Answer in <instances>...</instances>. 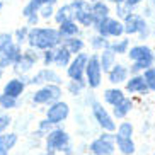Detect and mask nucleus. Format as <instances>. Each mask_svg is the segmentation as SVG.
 Here are the masks:
<instances>
[{"mask_svg":"<svg viewBox=\"0 0 155 155\" xmlns=\"http://www.w3.org/2000/svg\"><path fill=\"white\" fill-rule=\"evenodd\" d=\"M78 28L75 26L73 21H67V22H61V28H60V36H73V34H77Z\"/></svg>","mask_w":155,"mask_h":155,"instance_id":"bb28decb","label":"nucleus"},{"mask_svg":"<svg viewBox=\"0 0 155 155\" xmlns=\"http://www.w3.org/2000/svg\"><path fill=\"white\" fill-rule=\"evenodd\" d=\"M60 32L55 29H31L29 31V43L34 48H41V50H50L53 46L60 43Z\"/></svg>","mask_w":155,"mask_h":155,"instance_id":"f257e3e1","label":"nucleus"},{"mask_svg":"<svg viewBox=\"0 0 155 155\" xmlns=\"http://www.w3.org/2000/svg\"><path fill=\"white\" fill-rule=\"evenodd\" d=\"M126 91L128 92H141V94H145V92L148 91V87H147L143 77H133L131 80L126 84Z\"/></svg>","mask_w":155,"mask_h":155,"instance_id":"a211bd4d","label":"nucleus"},{"mask_svg":"<svg viewBox=\"0 0 155 155\" xmlns=\"http://www.w3.org/2000/svg\"><path fill=\"white\" fill-rule=\"evenodd\" d=\"M60 94H61V91H60L56 85H46V87H43L41 91H38L36 94H34L32 101H34L36 104L53 102V101H56L60 97Z\"/></svg>","mask_w":155,"mask_h":155,"instance_id":"0eeeda50","label":"nucleus"},{"mask_svg":"<svg viewBox=\"0 0 155 155\" xmlns=\"http://www.w3.org/2000/svg\"><path fill=\"white\" fill-rule=\"evenodd\" d=\"M130 109H131V101H130V99H123L119 104L114 106V116H116V118H124Z\"/></svg>","mask_w":155,"mask_h":155,"instance_id":"b1692460","label":"nucleus"},{"mask_svg":"<svg viewBox=\"0 0 155 155\" xmlns=\"http://www.w3.org/2000/svg\"><path fill=\"white\" fill-rule=\"evenodd\" d=\"M22 91H24V84L21 82V80H10V82L5 85V89H4L5 96H10V97H14V99L17 96H21Z\"/></svg>","mask_w":155,"mask_h":155,"instance_id":"aec40b11","label":"nucleus"},{"mask_svg":"<svg viewBox=\"0 0 155 155\" xmlns=\"http://www.w3.org/2000/svg\"><path fill=\"white\" fill-rule=\"evenodd\" d=\"M153 2H155V0H153Z\"/></svg>","mask_w":155,"mask_h":155,"instance_id":"49530a36","label":"nucleus"},{"mask_svg":"<svg viewBox=\"0 0 155 155\" xmlns=\"http://www.w3.org/2000/svg\"><path fill=\"white\" fill-rule=\"evenodd\" d=\"M0 73H2V67H0Z\"/></svg>","mask_w":155,"mask_h":155,"instance_id":"c03bdc74","label":"nucleus"},{"mask_svg":"<svg viewBox=\"0 0 155 155\" xmlns=\"http://www.w3.org/2000/svg\"><path fill=\"white\" fill-rule=\"evenodd\" d=\"M75 7V17L78 19V22H82L84 26H91L92 24V7L87 4L85 0H77L73 2Z\"/></svg>","mask_w":155,"mask_h":155,"instance_id":"1a4fd4ad","label":"nucleus"},{"mask_svg":"<svg viewBox=\"0 0 155 155\" xmlns=\"http://www.w3.org/2000/svg\"><path fill=\"white\" fill-rule=\"evenodd\" d=\"M53 2H55V0H32V4L36 5L38 9H39L41 5H51Z\"/></svg>","mask_w":155,"mask_h":155,"instance_id":"e433bc0d","label":"nucleus"},{"mask_svg":"<svg viewBox=\"0 0 155 155\" xmlns=\"http://www.w3.org/2000/svg\"><path fill=\"white\" fill-rule=\"evenodd\" d=\"M45 80H53V82H60V77L56 75L55 72H51V70H43L36 75V77L32 78V82H45Z\"/></svg>","mask_w":155,"mask_h":155,"instance_id":"a878e982","label":"nucleus"},{"mask_svg":"<svg viewBox=\"0 0 155 155\" xmlns=\"http://www.w3.org/2000/svg\"><path fill=\"white\" fill-rule=\"evenodd\" d=\"M41 15L45 19H48L51 15V5H43L41 7Z\"/></svg>","mask_w":155,"mask_h":155,"instance_id":"c9c22d12","label":"nucleus"},{"mask_svg":"<svg viewBox=\"0 0 155 155\" xmlns=\"http://www.w3.org/2000/svg\"><path fill=\"white\" fill-rule=\"evenodd\" d=\"M34 61H36V55L31 53V51H28L24 56H21V60H19V63H17L19 65L17 70H28V68H31Z\"/></svg>","mask_w":155,"mask_h":155,"instance_id":"393cba45","label":"nucleus"},{"mask_svg":"<svg viewBox=\"0 0 155 155\" xmlns=\"http://www.w3.org/2000/svg\"><path fill=\"white\" fill-rule=\"evenodd\" d=\"M10 45V34H0V53Z\"/></svg>","mask_w":155,"mask_h":155,"instance_id":"473e14b6","label":"nucleus"},{"mask_svg":"<svg viewBox=\"0 0 155 155\" xmlns=\"http://www.w3.org/2000/svg\"><path fill=\"white\" fill-rule=\"evenodd\" d=\"M26 32H28V29H26V28H22V29H19V31H17V38H19V41H22V39H24Z\"/></svg>","mask_w":155,"mask_h":155,"instance_id":"ea45409f","label":"nucleus"},{"mask_svg":"<svg viewBox=\"0 0 155 155\" xmlns=\"http://www.w3.org/2000/svg\"><path fill=\"white\" fill-rule=\"evenodd\" d=\"M87 60L89 58H87L85 53H78V55L75 56V60H73L72 63H70V67H68L70 78L77 80V82H82V75H84V70H85Z\"/></svg>","mask_w":155,"mask_h":155,"instance_id":"6e6552de","label":"nucleus"},{"mask_svg":"<svg viewBox=\"0 0 155 155\" xmlns=\"http://www.w3.org/2000/svg\"><path fill=\"white\" fill-rule=\"evenodd\" d=\"M111 2H116V4H121V2H123V0H111Z\"/></svg>","mask_w":155,"mask_h":155,"instance_id":"79ce46f5","label":"nucleus"},{"mask_svg":"<svg viewBox=\"0 0 155 155\" xmlns=\"http://www.w3.org/2000/svg\"><path fill=\"white\" fill-rule=\"evenodd\" d=\"M67 116H68V106L65 104V102H55V104L48 109V113H46L48 123H60V121H63Z\"/></svg>","mask_w":155,"mask_h":155,"instance_id":"9b49d317","label":"nucleus"},{"mask_svg":"<svg viewBox=\"0 0 155 155\" xmlns=\"http://www.w3.org/2000/svg\"><path fill=\"white\" fill-rule=\"evenodd\" d=\"M118 137H123V138H131L133 135V126L130 123H121L118 128V133H116Z\"/></svg>","mask_w":155,"mask_h":155,"instance_id":"c756f323","label":"nucleus"},{"mask_svg":"<svg viewBox=\"0 0 155 155\" xmlns=\"http://www.w3.org/2000/svg\"><path fill=\"white\" fill-rule=\"evenodd\" d=\"M107 12H109L107 5H104L102 2H96L92 5V22L99 26L104 19H107Z\"/></svg>","mask_w":155,"mask_h":155,"instance_id":"4468645a","label":"nucleus"},{"mask_svg":"<svg viewBox=\"0 0 155 155\" xmlns=\"http://www.w3.org/2000/svg\"><path fill=\"white\" fill-rule=\"evenodd\" d=\"M111 67H114V53L111 50H104L101 56V70L109 72Z\"/></svg>","mask_w":155,"mask_h":155,"instance_id":"4be33fe9","label":"nucleus"},{"mask_svg":"<svg viewBox=\"0 0 155 155\" xmlns=\"http://www.w3.org/2000/svg\"><path fill=\"white\" fill-rule=\"evenodd\" d=\"M92 2H97V0H92Z\"/></svg>","mask_w":155,"mask_h":155,"instance_id":"a18cd8bd","label":"nucleus"},{"mask_svg":"<svg viewBox=\"0 0 155 155\" xmlns=\"http://www.w3.org/2000/svg\"><path fill=\"white\" fill-rule=\"evenodd\" d=\"M91 152L94 155H111L114 152V135L106 133L91 143Z\"/></svg>","mask_w":155,"mask_h":155,"instance_id":"20e7f679","label":"nucleus"},{"mask_svg":"<svg viewBox=\"0 0 155 155\" xmlns=\"http://www.w3.org/2000/svg\"><path fill=\"white\" fill-rule=\"evenodd\" d=\"M73 17H75V7H73V4L65 5V7H61V9L56 12V21H58L60 24L67 22V21H73Z\"/></svg>","mask_w":155,"mask_h":155,"instance_id":"6ab92c4d","label":"nucleus"},{"mask_svg":"<svg viewBox=\"0 0 155 155\" xmlns=\"http://www.w3.org/2000/svg\"><path fill=\"white\" fill-rule=\"evenodd\" d=\"M138 2H141V0H126V5L128 7H133V5H137Z\"/></svg>","mask_w":155,"mask_h":155,"instance_id":"a19ab883","label":"nucleus"},{"mask_svg":"<svg viewBox=\"0 0 155 155\" xmlns=\"http://www.w3.org/2000/svg\"><path fill=\"white\" fill-rule=\"evenodd\" d=\"M0 56H2V63H0V67L5 63H19V60H21V48H19L17 45H12L10 43L7 48H5L2 53H0Z\"/></svg>","mask_w":155,"mask_h":155,"instance_id":"f8f14e48","label":"nucleus"},{"mask_svg":"<svg viewBox=\"0 0 155 155\" xmlns=\"http://www.w3.org/2000/svg\"><path fill=\"white\" fill-rule=\"evenodd\" d=\"M102 45H107L104 38H96V41H94V46H96V48H99V46H102Z\"/></svg>","mask_w":155,"mask_h":155,"instance_id":"58836bf2","label":"nucleus"},{"mask_svg":"<svg viewBox=\"0 0 155 155\" xmlns=\"http://www.w3.org/2000/svg\"><path fill=\"white\" fill-rule=\"evenodd\" d=\"M53 61V51H46V55H45V63H51Z\"/></svg>","mask_w":155,"mask_h":155,"instance_id":"4c0bfd02","label":"nucleus"},{"mask_svg":"<svg viewBox=\"0 0 155 155\" xmlns=\"http://www.w3.org/2000/svg\"><path fill=\"white\" fill-rule=\"evenodd\" d=\"M82 87H84L82 82H77V80H73V82L70 84V92H72V94H78Z\"/></svg>","mask_w":155,"mask_h":155,"instance_id":"72a5a7b5","label":"nucleus"},{"mask_svg":"<svg viewBox=\"0 0 155 155\" xmlns=\"http://www.w3.org/2000/svg\"><path fill=\"white\" fill-rule=\"evenodd\" d=\"M104 99H106V102H109L111 106H116L124 99V94L119 91V89H107V91L104 92Z\"/></svg>","mask_w":155,"mask_h":155,"instance_id":"412c9836","label":"nucleus"},{"mask_svg":"<svg viewBox=\"0 0 155 155\" xmlns=\"http://www.w3.org/2000/svg\"><path fill=\"white\" fill-rule=\"evenodd\" d=\"M126 75H128L126 67H123V65H114L113 70H109V82L119 84V82H123V80H126Z\"/></svg>","mask_w":155,"mask_h":155,"instance_id":"f3484780","label":"nucleus"},{"mask_svg":"<svg viewBox=\"0 0 155 155\" xmlns=\"http://www.w3.org/2000/svg\"><path fill=\"white\" fill-rule=\"evenodd\" d=\"M97 31L102 34V38L106 36H121L124 32V26L121 22H118L116 19H104L102 22L99 24V26H96Z\"/></svg>","mask_w":155,"mask_h":155,"instance_id":"39448f33","label":"nucleus"},{"mask_svg":"<svg viewBox=\"0 0 155 155\" xmlns=\"http://www.w3.org/2000/svg\"><path fill=\"white\" fill-rule=\"evenodd\" d=\"M92 111H94V116H96L97 123L104 128V130H107V131H113L114 128H116L113 118L107 114V111H106L104 107L99 104V102H94V104H92Z\"/></svg>","mask_w":155,"mask_h":155,"instance_id":"9d476101","label":"nucleus"},{"mask_svg":"<svg viewBox=\"0 0 155 155\" xmlns=\"http://www.w3.org/2000/svg\"><path fill=\"white\" fill-rule=\"evenodd\" d=\"M147 26H145V21L137 14H130L126 15V26H124V31L128 34H135V32H140L143 31Z\"/></svg>","mask_w":155,"mask_h":155,"instance_id":"ddd939ff","label":"nucleus"},{"mask_svg":"<svg viewBox=\"0 0 155 155\" xmlns=\"http://www.w3.org/2000/svg\"><path fill=\"white\" fill-rule=\"evenodd\" d=\"M126 46H128V39H123L119 43H114L111 46V51L113 53H126Z\"/></svg>","mask_w":155,"mask_h":155,"instance_id":"2f4dec72","label":"nucleus"},{"mask_svg":"<svg viewBox=\"0 0 155 155\" xmlns=\"http://www.w3.org/2000/svg\"><path fill=\"white\" fill-rule=\"evenodd\" d=\"M68 143V135L63 131V130H53V131L48 135L46 138V150L48 155H51L56 150H63Z\"/></svg>","mask_w":155,"mask_h":155,"instance_id":"7ed1b4c3","label":"nucleus"},{"mask_svg":"<svg viewBox=\"0 0 155 155\" xmlns=\"http://www.w3.org/2000/svg\"><path fill=\"white\" fill-rule=\"evenodd\" d=\"M63 48L68 51V53H78V51L84 48V43L80 41V39H67Z\"/></svg>","mask_w":155,"mask_h":155,"instance_id":"cd10ccee","label":"nucleus"},{"mask_svg":"<svg viewBox=\"0 0 155 155\" xmlns=\"http://www.w3.org/2000/svg\"><path fill=\"white\" fill-rule=\"evenodd\" d=\"M0 9H2V2H0Z\"/></svg>","mask_w":155,"mask_h":155,"instance_id":"37998d69","label":"nucleus"},{"mask_svg":"<svg viewBox=\"0 0 155 155\" xmlns=\"http://www.w3.org/2000/svg\"><path fill=\"white\" fill-rule=\"evenodd\" d=\"M0 104H2V107H5V109H9V107H15V99L14 97H10V96H0Z\"/></svg>","mask_w":155,"mask_h":155,"instance_id":"7c9ffc66","label":"nucleus"},{"mask_svg":"<svg viewBox=\"0 0 155 155\" xmlns=\"http://www.w3.org/2000/svg\"><path fill=\"white\" fill-rule=\"evenodd\" d=\"M17 135L15 133H7V135H0V155H9L10 148L15 145Z\"/></svg>","mask_w":155,"mask_h":155,"instance_id":"2eb2a0df","label":"nucleus"},{"mask_svg":"<svg viewBox=\"0 0 155 155\" xmlns=\"http://www.w3.org/2000/svg\"><path fill=\"white\" fill-rule=\"evenodd\" d=\"M9 124H10L9 116H0V133H4V130H7Z\"/></svg>","mask_w":155,"mask_h":155,"instance_id":"f704fd0d","label":"nucleus"},{"mask_svg":"<svg viewBox=\"0 0 155 155\" xmlns=\"http://www.w3.org/2000/svg\"><path fill=\"white\" fill-rule=\"evenodd\" d=\"M85 73H87V80H89V85L91 87H97L101 84V63L96 55L87 60Z\"/></svg>","mask_w":155,"mask_h":155,"instance_id":"423d86ee","label":"nucleus"},{"mask_svg":"<svg viewBox=\"0 0 155 155\" xmlns=\"http://www.w3.org/2000/svg\"><path fill=\"white\" fill-rule=\"evenodd\" d=\"M130 58L135 61L131 68L133 72H138L141 68H148L153 63V53H152L148 46H135V48H131L130 50Z\"/></svg>","mask_w":155,"mask_h":155,"instance_id":"f03ea898","label":"nucleus"},{"mask_svg":"<svg viewBox=\"0 0 155 155\" xmlns=\"http://www.w3.org/2000/svg\"><path fill=\"white\" fill-rule=\"evenodd\" d=\"M114 141H116V145L124 155H131L135 153V143H133L131 138H123V137H118V135H114Z\"/></svg>","mask_w":155,"mask_h":155,"instance_id":"dca6fc26","label":"nucleus"},{"mask_svg":"<svg viewBox=\"0 0 155 155\" xmlns=\"http://www.w3.org/2000/svg\"><path fill=\"white\" fill-rule=\"evenodd\" d=\"M53 61H55L58 67H65V65H68L70 61V53L65 48H60L53 53Z\"/></svg>","mask_w":155,"mask_h":155,"instance_id":"5701e85b","label":"nucleus"},{"mask_svg":"<svg viewBox=\"0 0 155 155\" xmlns=\"http://www.w3.org/2000/svg\"><path fill=\"white\" fill-rule=\"evenodd\" d=\"M143 80H145L147 87L150 91H155V67L153 68H147L145 75H143Z\"/></svg>","mask_w":155,"mask_h":155,"instance_id":"c85d7f7f","label":"nucleus"}]
</instances>
